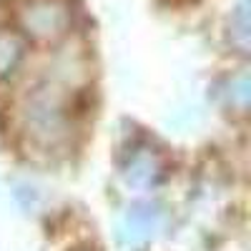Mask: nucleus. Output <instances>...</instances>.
Wrapping results in <instances>:
<instances>
[{
  "label": "nucleus",
  "instance_id": "nucleus-6",
  "mask_svg": "<svg viewBox=\"0 0 251 251\" xmlns=\"http://www.w3.org/2000/svg\"><path fill=\"white\" fill-rule=\"evenodd\" d=\"M231 35H234V40L241 46V48H246L249 46V13H246V3L239 8V13L234 15V20H231Z\"/></svg>",
  "mask_w": 251,
  "mask_h": 251
},
{
  "label": "nucleus",
  "instance_id": "nucleus-4",
  "mask_svg": "<svg viewBox=\"0 0 251 251\" xmlns=\"http://www.w3.org/2000/svg\"><path fill=\"white\" fill-rule=\"evenodd\" d=\"M161 158L151 149H141L138 153L131 156L128 166H126V181L136 188H151L161 178Z\"/></svg>",
  "mask_w": 251,
  "mask_h": 251
},
{
  "label": "nucleus",
  "instance_id": "nucleus-1",
  "mask_svg": "<svg viewBox=\"0 0 251 251\" xmlns=\"http://www.w3.org/2000/svg\"><path fill=\"white\" fill-rule=\"evenodd\" d=\"M71 88L73 83L48 71V78L28 91L20 106V123L25 136L40 149H55L68 141L71 121Z\"/></svg>",
  "mask_w": 251,
  "mask_h": 251
},
{
  "label": "nucleus",
  "instance_id": "nucleus-5",
  "mask_svg": "<svg viewBox=\"0 0 251 251\" xmlns=\"http://www.w3.org/2000/svg\"><path fill=\"white\" fill-rule=\"evenodd\" d=\"M23 40H20V35L10 33V30H0V80H5L15 68L20 58H23Z\"/></svg>",
  "mask_w": 251,
  "mask_h": 251
},
{
  "label": "nucleus",
  "instance_id": "nucleus-2",
  "mask_svg": "<svg viewBox=\"0 0 251 251\" xmlns=\"http://www.w3.org/2000/svg\"><path fill=\"white\" fill-rule=\"evenodd\" d=\"M68 8L58 0H38L23 13V25L35 38H58L68 28Z\"/></svg>",
  "mask_w": 251,
  "mask_h": 251
},
{
  "label": "nucleus",
  "instance_id": "nucleus-3",
  "mask_svg": "<svg viewBox=\"0 0 251 251\" xmlns=\"http://www.w3.org/2000/svg\"><path fill=\"white\" fill-rule=\"evenodd\" d=\"M163 221H166V216L156 203H138V206L128 208V214H126V219L121 224V239L131 246L146 244L163 228Z\"/></svg>",
  "mask_w": 251,
  "mask_h": 251
},
{
  "label": "nucleus",
  "instance_id": "nucleus-7",
  "mask_svg": "<svg viewBox=\"0 0 251 251\" xmlns=\"http://www.w3.org/2000/svg\"><path fill=\"white\" fill-rule=\"evenodd\" d=\"M231 88H234V103L239 108H246V103H249V78L241 75L231 83Z\"/></svg>",
  "mask_w": 251,
  "mask_h": 251
}]
</instances>
